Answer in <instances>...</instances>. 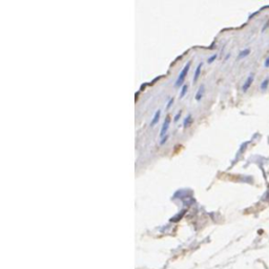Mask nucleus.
Returning a JSON list of instances; mask_svg holds the SVG:
<instances>
[{"instance_id": "nucleus-1", "label": "nucleus", "mask_w": 269, "mask_h": 269, "mask_svg": "<svg viewBox=\"0 0 269 269\" xmlns=\"http://www.w3.org/2000/svg\"><path fill=\"white\" fill-rule=\"evenodd\" d=\"M189 66H190V62H187L186 66L183 69H182L181 73H180V75H179V77H178V79H177V81L175 83V87H180V86L183 84L185 78H186V75H187V73L189 71Z\"/></svg>"}, {"instance_id": "nucleus-2", "label": "nucleus", "mask_w": 269, "mask_h": 269, "mask_svg": "<svg viewBox=\"0 0 269 269\" xmlns=\"http://www.w3.org/2000/svg\"><path fill=\"white\" fill-rule=\"evenodd\" d=\"M169 122H170L169 117H166L165 120H164V122H163V125H162L161 131H160V139H162L164 136H166V135H167L168 128H169Z\"/></svg>"}, {"instance_id": "nucleus-3", "label": "nucleus", "mask_w": 269, "mask_h": 269, "mask_svg": "<svg viewBox=\"0 0 269 269\" xmlns=\"http://www.w3.org/2000/svg\"><path fill=\"white\" fill-rule=\"evenodd\" d=\"M253 79H254V75H253V74H250V75L247 77L246 81L244 82V84H243V86H242V91H243V93H246V92L249 89V87H250L251 84H252V82H253Z\"/></svg>"}, {"instance_id": "nucleus-4", "label": "nucleus", "mask_w": 269, "mask_h": 269, "mask_svg": "<svg viewBox=\"0 0 269 269\" xmlns=\"http://www.w3.org/2000/svg\"><path fill=\"white\" fill-rule=\"evenodd\" d=\"M160 116H161V110L158 109L157 111L155 112V116H153V118H152V120H151V122H150V126H151V127H153L156 124H157V123L159 122Z\"/></svg>"}, {"instance_id": "nucleus-5", "label": "nucleus", "mask_w": 269, "mask_h": 269, "mask_svg": "<svg viewBox=\"0 0 269 269\" xmlns=\"http://www.w3.org/2000/svg\"><path fill=\"white\" fill-rule=\"evenodd\" d=\"M201 68H202V63H199V65L197 66L196 68V72H195V76H194V82H197L199 77H200V73H201Z\"/></svg>"}, {"instance_id": "nucleus-6", "label": "nucleus", "mask_w": 269, "mask_h": 269, "mask_svg": "<svg viewBox=\"0 0 269 269\" xmlns=\"http://www.w3.org/2000/svg\"><path fill=\"white\" fill-rule=\"evenodd\" d=\"M268 85H269V77H266L265 79L262 81L261 86H260V88H261L262 92H265V91L268 88Z\"/></svg>"}, {"instance_id": "nucleus-7", "label": "nucleus", "mask_w": 269, "mask_h": 269, "mask_svg": "<svg viewBox=\"0 0 269 269\" xmlns=\"http://www.w3.org/2000/svg\"><path fill=\"white\" fill-rule=\"evenodd\" d=\"M249 54H250V49H249V48H246V49L241 50V52H240V54L238 55V60H241V59H243V58L247 57Z\"/></svg>"}, {"instance_id": "nucleus-8", "label": "nucleus", "mask_w": 269, "mask_h": 269, "mask_svg": "<svg viewBox=\"0 0 269 269\" xmlns=\"http://www.w3.org/2000/svg\"><path fill=\"white\" fill-rule=\"evenodd\" d=\"M204 89H205L204 85L200 86V88H199V91H198V93H197V95H196V100H197V101H200V100L202 99V97H203V93H204Z\"/></svg>"}, {"instance_id": "nucleus-9", "label": "nucleus", "mask_w": 269, "mask_h": 269, "mask_svg": "<svg viewBox=\"0 0 269 269\" xmlns=\"http://www.w3.org/2000/svg\"><path fill=\"white\" fill-rule=\"evenodd\" d=\"M191 122H193L191 115H188V116L185 118V120H184V128H187L190 124H191Z\"/></svg>"}, {"instance_id": "nucleus-10", "label": "nucleus", "mask_w": 269, "mask_h": 269, "mask_svg": "<svg viewBox=\"0 0 269 269\" xmlns=\"http://www.w3.org/2000/svg\"><path fill=\"white\" fill-rule=\"evenodd\" d=\"M187 89H188V85L187 84H185V85H183V87H182V89H181V94H180V98H183L185 95H186V93H187Z\"/></svg>"}, {"instance_id": "nucleus-11", "label": "nucleus", "mask_w": 269, "mask_h": 269, "mask_svg": "<svg viewBox=\"0 0 269 269\" xmlns=\"http://www.w3.org/2000/svg\"><path fill=\"white\" fill-rule=\"evenodd\" d=\"M168 139H169V135L167 134L166 136H164L162 139H160V145H161V146H162V145H164V144L166 143V141L168 140Z\"/></svg>"}, {"instance_id": "nucleus-12", "label": "nucleus", "mask_w": 269, "mask_h": 269, "mask_svg": "<svg viewBox=\"0 0 269 269\" xmlns=\"http://www.w3.org/2000/svg\"><path fill=\"white\" fill-rule=\"evenodd\" d=\"M215 58H216V55L214 54V55H212L211 57H209V58H208V60H207V62H208V63H212V62L214 61V60H215Z\"/></svg>"}, {"instance_id": "nucleus-13", "label": "nucleus", "mask_w": 269, "mask_h": 269, "mask_svg": "<svg viewBox=\"0 0 269 269\" xmlns=\"http://www.w3.org/2000/svg\"><path fill=\"white\" fill-rule=\"evenodd\" d=\"M264 66H265L266 68H267V67H269V57L265 59V61H264Z\"/></svg>"}, {"instance_id": "nucleus-14", "label": "nucleus", "mask_w": 269, "mask_h": 269, "mask_svg": "<svg viewBox=\"0 0 269 269\" xmlns=\"http://www.w3.org/2000/svg\"><path fill=\"white\" fill-rule=\"evenodd\" d=\"M172 103H173V98H171V99H170V101H169V103L167 104V106H166V107H167V109H168V108H169V107L172 105Z\"/></svg>"}, {"instance_id": "nucleus-15", "label": "nucleus", "mask_w": 269, "mask_h": 269, "mask_svg": "<svg viewBox=\"0 0 269 269\" xmlns=\"http://www.w3.org/2000/svg\"><path fill=\"white\" fill-rule=\"evenodd\" d=\"M180 116H181V111H179V114H178V115L175 117V121H178V120L180 119Z\"/></svg>"}]
</instances>
